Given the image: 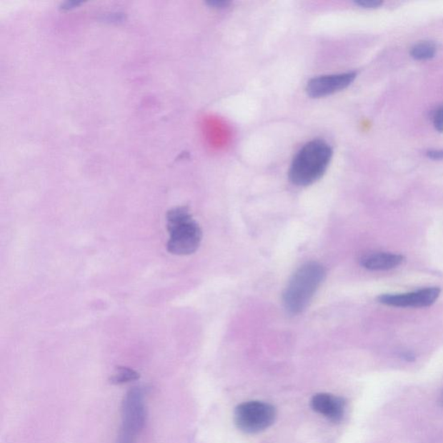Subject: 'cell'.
Returning a JSON list of instances; mask_svg holds the SVG:
<instances>
[{"label":"cell","instance_id":"e0dca14e","mask_svg":"<svg viewBox=\"0 0 443 443\" xmlns=\"http://www.w3.org/2000/svg\"><path fill=\"white\" fill-rule=\"evenodd\" d=\"M117 443H134V442H126V441H121V440H118Z\"/></svg>","mask_w":443,"mask_h":443},{"label":"cell","instance_id":"30bf717a","mask_svg":"<svg viewBox=\"0 0 443 443\" xmlns=\"http://www.w3.org/2000/svg\"><path fill=\"white\" fill-rule=\"evenodd\" d=\"M437 45L429 41L418 43L412 48L410 55L414 59L425 61L433 59L437 54Z\"/></svg>","mask_w":443,"mask_h":443},{"label":"cell","instance_id":"ac0fdd59","mask_svg":"<svg viewBox=\"0 0 443 443\" xmlns=\"http://www.w3.org/2000/svg\"><path fill=\"white\" fill-rule=\"evenodd\" d=\"M441 401H442V403L443 404V394H442V400Z\"/></svg>","mask_w":443,"mask_h":443},{"label":"cell","instance_id":"4fadbf2b","mask_svg":"<svg viewBox=\"0 0 443 443\" xmlns=\"http://www.w3.org/2000/svg\"><path fill=\"white\" fill-rule=\"evenodd\" d=\"M357 5L364 8H377L383 5L380 0H358Z\"/></svg>","mask_w":443,"mask_h":443},{"label":"cell","instance_id":"6da1fadb","mask_svg":"<svg viewBox=\"0 0 443 443\" xmlns=\"http://www.w3.org/2000/svg\"><path fill=\"white\" fill-rule=\"evenodd\" d=\"M332 151L321 139L307 143L295 155L289 170V179L295 186H307L318 181L331 161Z\"/></svg>","mask_w":443,"mask_h":443},{"label":"cell","instance_id":"7c38bea8","mask_svg":"<svg viewBox=\"0 0 443 443\" xmlns=\"http://www.w3.org/2000/svg\"><path fill=\"white\" fill-rule=\"evenodd\" d=\"M434 126L438 132L443 133V105L434 113Z\"/></svg>","mask_w":443,"mask_h":443},{"label":"cell","instance_id":"5b68a950","mask_svg":"<svg viewBox=\"0 0 443 443\" xmlns=\"http://www.w3.org/2000/svg\"><path fill=\"white\" fill-rule=\"evenodd\" d=\"M144 395L141 389L134 388L126 394L122 407V425L119 438L135 442L146 424Z\"/></svg>","mask_w":443,"mask_h":443},{"label":"cell","instance_id":"52a82bcc","mask_svg":"<svg viewBox=\"0 0 443 443\" xmlns=\"http://www.w3.org/2000/svg\"><path fill=\"white\" fill-rule=\"evenodd\" d=\"M357 74L348 72L338 75L314 78L307 86V93L312 98H321L340 91L351 85Z\"/></svg>","mask_w":443,"mask_h":443},{"label":"cell","instance_id":"9c48e42d","mask_svg":"<svg viewBox=\"0 0 443 443\" xmlns=\"http://www.w3.org/2000/svg\"><path fill=\"white\" fill-rule=\"evenodd\" d=\"M404 257L392 253H372L360 259L363 268L369 270H389L403 264Z\"/></svg>","mask_w":443,"mask_h":443},{"label":"cell","instance_id":"8fae6325","mask_svg":"<svg viewBox=\"0 0 443 443\" xmlns=\"http://www.w3.org/2000/svg\"><path fill=\"white\" fill-rule=\"evenodd\" d=\"M139 377L138 372L133 369L119 367L114 376L111 377V382L116 384L129 383L131 381L137 380Z\"/></svg>","mask_w":443,"mask_h":443},{"label":"cell","instance_id":"3957f363","mask_svg":"<svg viewBox=\"0 0 443 443\" xmlns=\"http://www.w3.org/2000/svg\"><path fill=\"white\" fill-rule=\"evenodd\" d=\"M167 229L170 239L167 250L177 256H188L199 249L202 232L199 225L192 219L186 206L171 209L166 214Z\"/></svg>","mask_w":443,"mask_h":443},{"label":"cell","instance_id":"277c9868","mask_svg":"<svg viewBox=\"0 0 443 443\" xmlns=\"http://www.w3.org/2000/svg\"><path fill=\"white\" fill-rule=\"evenodd\" d=\"M277 418V410L272 404L262 401H249L237 406L235 424L241 432L257 434L272 426Z\"/></svg>","mask_w":443,"mask_h":443},{"label":"cell","instance_id":"5bb4252c","mask_svg":"<svg viewBox=\"0 0 443 443\" xmlns=\"http://www.w3.org/2000/svg\"><path fill=\"white\" fill-rule=\"evenodd\" d=\"M427 156L434 159V161H442L443 159V149L428 151H427Z\"/></svg>","mask_w":443,"mask_h":443},{"label":"cell","instance_id":"ba28073f","mask_svg":"<svg viewBox=\"0 0 443 443\" xmlns=\"http://www.w3.org/2000/svg\"><path fill=\"white\" fill-rule=\"evenodd\" d=\"M311 405L314 412L334 422L342 421L346 413V401L329 393L316 394L312 399Z\"/></svg>","mask_w":443,"mask_h":443},{"label":"cell","instance_id":"8992f818","mask_svg":"<svg viewBox=\"0 0 443 443\" xmlns=\"http://www.w3.org/2000/svg\"><path fill=\"white\" fill-rule=\"evenodd\" d=\"M439 288H427L407 294H383L377 301L384 305L397 307H427L434 304L440 297Z\"/></svg>","mask_w":443,"mask_h":443},{"label":"cell","instance_id":"9a60e30c","mask_svg":"<svg viewBox=\"0 0 443 443\" xmlns=\"http://www.w3.org/2000/svg\"><path fill=\"white\" fill-rule=\"evenodd\" d=\"M229 2L224 1V0H214V1H209L208 5L215 8H224L229 5Z\"/></svg>","mask_w":443,"mask_h":443},{"label":"cell","instance_id":"7a4b0ae2","mask_svg":"<svg viewBox=\"0 0 443 443\" xmlns=\"http://www.w3.org/2000/svg\"><path fill=\"white\" fill-rule=\"evenodd\" d=\"M326 270L318 262L302 265L291 277L283 294L285 309L292 314L302 313L325 279Z\"/></svg>","mask_w":443,"mask_h":443},{"label":"cell","instance_id":"2e32d148","mask_svg":"<svg viewBox=\"0 0 443 443\" xmlns=\"http://www.w3.org/2000/svg\"><path fill=\"white\" fill-rule=\"evenodd\" d=\"M80 3L76 2H66L64 5L61 6V8H63V9L69 10L71 9V8L77 6Z\"/></svg>","mask_w":443,"mask_h":443}]
</instances>
